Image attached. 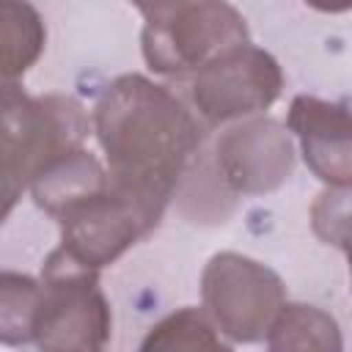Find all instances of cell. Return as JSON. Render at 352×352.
Segmentation results:
<instances>
[{
  "mask_svg": "<svg viewBox=\"0 0 352 352\" xmlns=\"http://www.w3.org/2000/svg\"><path fill=\"white\" fill-rule=\"evenodd\" d=\"M94 129L107 154L110 182L162 214L187 162L201 148V126L192 113L165 85L124 74L96 102Z\"/></svg>",
  "mask_w": 352,
  "mask_h": 352,
  "instance_id": "1",
  "label": "cell"
},
{
  "mask_svg": "<svg viewBox=\"0 0 352 352\" xmlns=\"http://www.w3.org/2000/svg\"><path fill=\"white\" fill-rule=\"evenodd\" d=\"M30 187L36 204L60 226V250L88 270L116 261L162 217L116 187L85 148L55 160Z\"/></svg>",
  "mask_w": 352,
  "mask_h": 352,
  "instance_id": "2",
  "label": "cell"
},
{
  "mask_svg": "<svg viewBox=\"0 0 352 352\" xmlns=\"http://www.w3.org/2000/svg\"><path fill=\"white\" fill-rule=\"evenodd\" d=\"M143 55L160 74H198L214 58L248 44V28L228 3L140 6Z\"/></svg>",
  "mask_w": 352,
  "mask_h": 352,
  "instance_id": "3",
  "label": "cell"
},
{
  "mask_svg": "<svg viewBox=\"0 0 352 352\" xmlns=\"http://www.w3.org/2000/svg\"><path fill=\"white\" fill-rule=\"evenodd\" d=\"M85 135L88 118L72 96H28L22 88L0 94V165L22 184L82 148Z\"/></svg>",
  "mask_w": 352,
  "mask_h": 352,
  "instance_id": "4",
  "label": "cell"
},
{
  "mask_svg": "<svg viewBox=\"0 0 352 352\" xmlns=\"http://www.w3.org/2000/svg\"><path fill=\"white\" fill-rule=\"evenodd\" d=\"M110 338V308L96 270L52 250L41 270V300L33 341L41 352H102Z\"/></svg>",
  "mask_w": 352,
  "mask_h": 352,
  "instance_id": "5",
  "label": "cell"
},
{
  "mask_svg": "<svg viewBox=\"0 0 352 352\" xmlns=\"http://www.w3.org/2000/svg\"><path fill=\"white\" fill-rule=\"evenodd\" d=\"M209 316L234 341H261L283 308L280 278L239 253H217L201 280Z\"/></svg>",
  "mask_w": 352,
  "mask_h": 352,
  "instance_id": "6",
  "label": "cell"
},
{
  "mask_svg": "<svg viewBox=\"0 0 352 352\" xmlns=\"http://www.w3.org/2000/svg\"><path fill=\"white\" fill-rule=\"evenodd\" d=\"M280 69L275 58L258 47L242 44L192 77V102L209 124L258 113L280 94Z\"/></svg>",
  "mask_w": 352,
  "mask_h": 352,
  "instance_id": "7",
  "label": "cell"
},
{
  "mask_svg": "<svg viewBox=\"0 0 352 352\" xmlns=\"http://www.w3.org/2000/svg\"><path fill=\"white\" fill-rule=\"evenodd\" d=\"M217 173L236 192H267L292 173V143L272 118L248 121L228 129L217 146Z\"/></svg>",
  "mask_w": 352,
  "mask_h": 352,
  "instance_id": "8",
  "label": "cell"
},
{
  "mask_svg": "<svg viewBox=\"0 0 352 352\" xmlns=\"http://www.w3.org/2000/svg\"><path fill=\"white\" fill-rule=\"evenodd\" d=\"M289 126L302 143L311 170L333 184H349V116L344 104L314 96H297L289 110Z\"/></svg>",
  "mask_w": 352,
  "mask_h": 352,
  "instance_id": "9",
  "label": "cell"
},
{
  "mask_svg": "<svg viewBox=\"0 0 352 352\" xmlns=\"http://www.w3.org/2000/svg\"><path fill=\"white\" fill-rule=\"evenodd\" d=\"M44 22L28 3L0 0V94L19 88L22 74L44 50Z\"/></svg>",
  "mask_w": 352,
  "mask_h": 352,
  "instance_id": "10",
  "label": "cell"
},
{
  "mask_svg": "<svg viewBox=\"0 0 352 352\" xmlns=\"http://www.w3.org/2000/svg\"><path fill=\"white\" fill-rule=\"evenodd\" d=\"M267 338L270 352H341L336 319L314 305H283Z\"/></svg>",
  "mask_w": 352,
  "mask_h": 352,
  "instance_id": "11",
  "label": "cell"
},
{
  "mask_svg": "<svg viewBox=\"0 0 352 352\" xmlns=\"http://www.w3.org/2000/svg\"><path fill=\"white\" fill-rule=\"evenodd\" d=\"M140 352H234L226 346L212 319L198 308H182L148 330Z\"/></svg>",
  "mask_w": 352,
  "mask_h": 352,
  "instance_id": "12",
  "label": "cell"
},
{
  "mask_svg": "<svg viewBox=\"0 0 352 352\" xmlns=\"http://www.w3.org/2000/svg\"><path fill=\"white\" fill-rule=\"evenodd\" d=\"M38 300H41L38 280L19 272H0V341L3 344L33 341Z\"/></svg>",
  "mask_w": 352,
  "mask_h": 352,
  "instance_id": "13",
  "label": "cell"
},
{
  "mask_svg": "<svg viewBox=\"0 0 352 352\" xmlns=\"http://www.w3.org/2000/svg\"><path fill=\"white\" fill-rule=\"evenodd\" d=\"M22 182L19 179H14L3 165H0V226H3V220L8 217V212L14 209V204L19 201V192H22Z\"/></svg>",
  "mask_w": 352,
  "mask_h": 352,
  "instance_id": "14",
  "label": "cell"
}]
</instances>
